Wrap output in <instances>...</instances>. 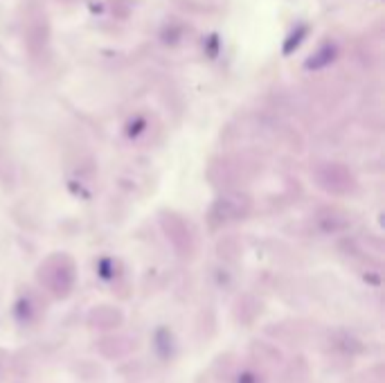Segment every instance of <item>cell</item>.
<instances>
[{
  "mask_svg": "<svg viewBox=\"0 0 385 383\" xmlns=\"http://www.w3.org/2000/svg\"><path fill=\"white\" fill-rule=\"evenodd\" d=\"M41 280L46 282V287L54 293V295H68L70 289H73V282H75V268L73 262L68 257H54L50 260L46 266L41 268Z\"/></svg>",
  "mask_w": 385,
  "mask_h": 383,
  "instance_id": "cell-1",
  "label": "cell"
},
{
  "mask_svg": "<svg viewBox=\"0 0 385 383\" xmlns=\"http://www.w3.org/2000/svg\"><path fill=\"white\" fill-rule=\"evenodd\" d=\"M120 322H122V314L111 307H99L91 314V325L97 330H115Z\"/></svg>",
  "mask_w": 385,
  "mask_h": 383,
  "instance_id": "cell-2",
  "label": "cell"
},
{
  "mask_svg": "<svg viewBox=\"0 0 385 383\" xmlns=\"http://www.w3.org/2000/svg\"><path fill=\"white\" fill-rule=\"evenodd\" d=\"M153 347L155 352L160 354V359H171L176 352V345H174V336H171V332L167 327H160L155 330V336H153Z\"/></svg>",
  "mask_w": 385,
  "mask_h": 383,
  "instance_id": "cell-3",
  "label": "cell"
},
{
  "mask_svg": "<svg viewBox=\"0 0 385 383\" xmlns=\"http://www.w3.org/2000/svg\"><path fill=\"white\" fill-rule=\"evenodd\" d=\"M332 59H334V48L332 46H324L316 56H313L311 61H307V68H313V70L324 68L327 63H332Z\"/></svg>",
  "mask_w": 385,
  "mask_h": 383,
  "instance_id": "cell-4",
  "label": "cell"
},
{
  "mask_svg": "<svg viewBox=\"0 0 385 383\" xmlns=\"http://www.w3.org/2000/svg\"><path fill=\"white\" fill-rule=\"evenodd\" d=\"M237 383H262V377L257 370H241L237 374Z\"/></svg>",
  "mask_w": 385,
  "mask_h": 383,
  "instance_id": "cell-5",
  "label": "cell"
},
{
  "mask_svg": "<svg viewBox=\"0 0 385 383\" xmlns=\"http://www.w3.org/2000/svg\"><path fill=\"white\" fill-rule=\"evenodd\" d=\"M304 32H307L304 27H299V30H297V34H293V36H291V41H289V44H287V48H284V52L289 54V52L293 50V46L297 48V46H299V41H302V39H299V36H302Z\"/></svg>",
  "mask_w": 385,
  "mask_h": 383,
  "instance_id": "cell-6",
  "label": "cell"
}]
</instances>
